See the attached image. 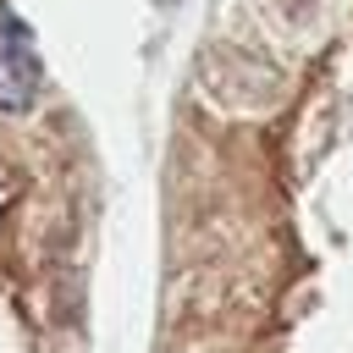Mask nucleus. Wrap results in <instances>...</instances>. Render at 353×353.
I'll list each match as a JSON object with an SVG mask.
<instances>
[{
  "label": "nucleus",
  "instance_id": "obj_1",
  "mask_svg": "<svg viewBox=\"0 0 353 353\" xmlns=\"http://www.w3.org/2000/svg\"><path fill=\"white\" fill-rule=\"evenodd\" d=\"M39 88H44V61H39L33 28L17 11H0V110L28 116L39 105Z\"/></svg>",
  "mask_w": 353,
  "mask_h": 353
}]
</instances>
